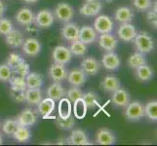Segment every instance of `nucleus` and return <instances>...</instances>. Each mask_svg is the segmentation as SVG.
I'll use <instances>...</instances> for the list:
<instances>
[{"mask_svg": "<svg viewBox=\"0 0 157 146\" xmlns=\"http://www.w3.org/2000/svg\"><path fill=\"white\" fill-rule=\"evenodd\" d=\"M102 4L101 0H86L81 6L79 13L84 17H95L101 11Z\"/></svg>", "mask_w": 157, "mask_h": 146, "instance_id": "39448f33", "label": "nucleus"}, {"mask_svg": "<svg viewBox=\"0 0 157 146\" xmlns=\"http://www.w3.org/2000/svg\"><path fill=\"white\" fill-rule=\"evenodd\" d=\"M37 107H38V113L43 118H50L53 111L55 110V100L50 97H46L44 99H42L37 104Z\"/></svg>", "mask_w": 157, "mask_h": 146, "instance_id": "b1692460", "label": "nucleus"}, {"mask_svg": "<svg viewBox=\"0 0 157 146\" xmlns=\"http://www.w3.org/2000/svg\"><path fill=\"white\" fill-rule=\"evenodd\" d=\"M98 37V33L96 32V30L94 29V28L89 25H84L82 28H80L79 29V37L78 39L83 42L84 44L89 45L94 43Z\"/></svg>", "mask_w": 157, "mask_h": 146, "instance_id": "4be33fe9", "label": "nucleus"}, {"mask_svg": "<svg viewBox=\"0 0 157 146\" xmlns=\"http://www.w3.org/2000/svg\"><path fill=\"white\" fill-rule=\"evenodd\" d=\"M12 72H14L15 74H17V75H20V76L25 77L26 75L30 72V67L29 66V63L26 62L25 61H24L21 63H20L17 67L14 68L12 70Z\"/></svg>", "mask_w": 157, "mask_h": 146, "instance_id": "79ce46f5", "label": "nucleus"}, {"mask_svg": "<svg viewBox=\"0 0 157 146\" xmlns=\"http://www.w3.org/2000/svg\"><path fill=\"white\" fill-rule=\"evenodd\" d=\"M144 116H147L151 121L157 120V101L150 100L144 106Z\"/></svg>", "mask_w": 157, "mask_h": 146, "instance_id": "c9c22d12", "label": "nucleus"}, {"mask_svg": "<svg viewBox=\"0 0 157 146\" xmlns=\"http://www.w3.org/2000/svg\"><path fill=\"white\" fill-rule=\"evenodd\" d=\"M114 18L118 23H120V24L131 23L134 18V14L132 12V10L129 7L121 6L116 10V12L114 14Z\"/></svg>", "mask_w": 157, "mask_h": 146, "instance_id": "bb28decb", "label": "nucleus"}, {"mask_svg": "<svg viewBox=\"0 0 157 146\" xmlns=\"http://www.w3.org/2000/svg\"><path fill=\"white\" fill-rule=\"evenodd\" d=\"M134 44L136 47L137 51L142 54H148L153 50L154 48V41L153 38L147 32H140L134 38Z\"/></svg>", "mask_w": 157, "mask_h": 146, "instance_id": "f257e3e1", "label": "nucleus"}, {"mask_svg": "<svg viewBox=\"0 0 157 146\" xmlns=\"http://www.w3.org/2000/svg\"><path fill=\"white\" fill-rule=\"evenodd\" d=\"M111 101L116 107L125 108L131 101V96L125 89L119 88L112 93Z\"/></svg>", "mask_w": 157, "mask_h": 146, "instance_id": "4468645a", "label": "nucleus"}, {"mask_svg": "<svg viewBox=\"0 0 157 146\" xmlns=\"http://www.w3.org/2000/svg\"><path fill=\"white\" fill-rule=\"evenodd\" d=\"M125 117L129 121H139L144 117V106L138 100L130 101L125 107Z\"/></svg>", "mask_w": 157, "mask_h": 146, "instance_id": "7ed1b4c3", "label": "nucleus"}, {"mask_svg": "<svg viewBox=\"0 0 157 146\" xmlns=\"http://www.w3.org/2000/svg\"><path fill=\"white\" fill-rule=\"evenodd\" d=\"M135 74H136V77L140 81L147 82V81H149L152 79L154 72H153V69L149 66H147V64H144V66L135 69Z\"/></svg>", "mask_w": 157, "mask_h": 146, "instance_id": "c85d7f7f", "label": "nucleus"}, {"mask_svg": "<svg viewBox=\"0 0 157 146\" xmlns=\"http://www.w3.org/2000/svg\"><path fill=\"white\" fill-rule=\"evenodd\" d=\"M73 103V114H74V117L79 119V120H82V119L85 118L86 114H87V109L88 107L86 105L85 101L83 100V99L81 97V99H78L77 100H75Z\"/></svg>", "mask_w": 157, "mask_h": 146, "instance_id": "473e14b6", "label": "nucleus"}, {"mask_svg": "<svg viewBox=\"0 0 157 146\" xmlns=\"http://www.w3.org/2000/svg\"><path fill=\"white\" fill-rule=\"evenodd\" d=\"M25 41L24 34L19 29H12L8 34L5 35V42L11 48H21Z\"/></svg>", "mask_w": 157, "mask_h": 146, "instance_id": "6ab92c4d", "label": "nucleus"}, {"mask_svg": "<svg viewBox=\"0 0 157 146\" xmlns=\"http://www.w3.org/2000/svg\"><path fill=\"white\" fill-rule=\"evenodd\" d=\"M101 87L106 93H113L117 89L121 88L120 80L113 75H107L101 82Z\"/></svg>", "mask_w": 157, "mask_h": 146, "instance_id": "393cba45", "label": "nucleus"}, {"mask_svg": "<svg viewBox=\"0 0 157 146\" xmlns=\"http://www.w3.org/2000/svg\"><path fill=\"white\" fill-rule=\"evenodd\" d=\"M121 64V59L119 58L117 54L112 52H106L101 58V66H104L106 70H110V71H114L118 69Z\"/></svg>", "mask_w": 157, "mask_h": 146, "instance_id": "9d476101", "label": "nucleus"}, {"mask_svg": "<svg viewBox=\"0 0 157 146\" xmlns=\"http://www.w3.org/2000/svg\"><path fill=\"white\" fill-rule=\"evenodd\" d=\"M17 23L21 25L28 26L34 23V14L29 8H21L15 16Z\"/></svg>", "mask_w": 157, "mask_h": 146, "instance_id": "412c9836", "label": "nucleus"}, {"mask_svg": "<svg viewBox=\"0 0 157 146\" xmlns=\"http://www.w3.org/2000/svg\"><path fill=\"white\" fill-rule=\"evenodd\" d=\"M18 126V122L16 119H7L2 124V131L7 136H12Z\"/></svg>", "mask_w": 157, "mask_h": 146, "instance_id": "4c0bfd02", "label": "nucleus"}, {"mask_svg": "<svg viewBox=\"0 0 157 146\" xmlns=\"http://www.w3.org/2000/svg\"><path fill=\"white\" fill-rule=\"evenodd\" d=\"M2 143H3V138L1 137V134H0V145H1Z\"/></svg>", "mask_w": 157, "mask_h": 146, "instance_id": "3c124183", "label": "nucleus"}, {"mask_svg": "<svg viewBox=\"0 0 157 146\" xmlns=\"http://www.w3.org/2000/svg\"><path fill=\"white\" fill-rule=\"evenodd\" d=\"M147 21H148V23L153 26V28H156V24H157V21H156V17H157V14L155 11L153 10H149L148 11V13L147 15Z\"/></svg>", "mask_w": 157, "mask_h": 146, "instance_id": "de8ad7c7", "label": "nucleus"}, {"mask_svg": "<svg viewBox=\"0 0 157 146\" xmlns=\"http://www.w3.org/2000/svg\"><path fill=\"white\" fill-rule=\"evenodd\" d=\"M42 99V91L40 88L30 89L28 88L25 92V101L31 106H35Z\"/></svg>", "mask_w": 157, "mask_h": 146, "instance_id": "a878e982", "label": "nucleus"}, {"mask_svg": "<svg viewBox=\"0 0 157 146\" xmlns=\"http://www.w3.org/2000/svg\"><path fill=\"white\" fill-rule=\"evenodd\" d=\"M82 99L85 101L87 107L91 108V109H93V108H95L99 104L98 103V95H97V94L94 93V92H87V93L83 94Z\"/></svg>", "mask_w": 157, "mask_h": 146, "instance_id": "58836bf2", "label": "nucleus"}, {"mask_svg": "<svg viewBox=\"0 0 157 146\" xmlns=\"http://www.w3.org/2000/svg\"><path fill=\"white\" fill-rule=\"evenodd\" d=\"M127 63H128L130 68L136 69L140 66H144V64H147V58H145V57H144V54H142L140 52H136L129 57Z\"/></svg>", "mask_w": 157, "mask_h": 146, "instance_id": "c756f323", "label": "nucleus"}, {"mask_svg": "<svg viewBox=\"0 0 157 146\" xmlns=\"http://www.w3.org/2000/svg\"><path fill=\"white\" fill-rule=\"evenodd\" d=\"M13 28H14L13 24L10 20L4 19V18L0 19V34L5 36L6 34H8Z\"/></svg>", "mask_w": 157, "mask_h": 146, "instance_id": "c03bdc74", "label": "nucleus"}, {"mask_svg": "<svg viewBox=\"0 0 157 146\" xmlns=\"http://www.w3.org/2000/svg\"><path fill=\"white\" fill-rule=\"evenodd\" d=\"M48 73H49L50 78L54 81V82L62 83L63 80L67 79L68 70L66 67V64L54 62L49 67V71H48Z\"/></svg>", "mask_w": 157, "mask_h": 146, "instance_id": "6e6552de", "label": "nucleus"}, {"mask_svg": "<svg viewBox=\"0 0 157 146\" xmlns=\"http://www.w3.org/2000/svg\"><path fill=\"white\" fill-rule=\"evenodd\" d=\"M118 45V41L111 33H102L99 36V46L105 52L114 51Z\"/></svg>", "mask_w": 157, "mask_h": 146, "instance_id": "a211bd4d", "label": "nucleus"}, {"mask_svg": "<svg viewBox=\"0 0 157 146\" xmlns=\"http://www.w3.org/2000/svg\"><path fill=\"white\" fill-rule=\"evenodd\" d=\"M54 15L50 10L43 9L34 15V23L40 28H49L54 24Z\"/></svg>", "mask_w": 157, "mask_h": 146, "instance_id": "423d86ee", "label": "nucleus"}, {"mask_svg": "<svg viewBox=\"0 0 157 146\" xmlns=\"http://www.w3.org/2000/svg\"><path fill=\"white\" fill-rule=\"evenodd\" d=\"M134 6L140 11H147L152 6L151 0H133Z\"/></svg>", "mask_w": 157, "mask_h": 146, "instance_id": "a18cd8bd", "label": "nucleus"}, {"mask_svg": "<svg viewBox=\"0 0 157 146\" xmlns=\"http://www.w3.org/2000/svg\"><path fill=\"white\" fill-rule=\"evenodd\" d=\"M25 61L24 58L21 57V55L17 53H11L10 55L7 58V61H6V64L11 68V69H14L16 68L20 63H21Z\"/></svg>", "mask_w": 157, "mask_h": 146, "instance_id": "ea45409f", "label": "nucleus"}, {"mask_svg": "<svg viewBox=\"0 0 157 146\" xmlns=\"http://www.w3.org/2000/svg\"><path fill=\"white\" fill-rule=\"evenodd\" d=\"M79 29L80 28L75 24L71 23V21H68L64 25L61 29V35L62 37L67 41L72 42L74 40H77L79 37Z\"/></svg>", "mask_w": 157, "mask_h": 146, "instance_id": "f8f14e48", "label": "nucleus"}, {"mask_svg": "<svg viewBox=\"0 0 157 146\" xmlns=\"http://www.w3.org/2000/svg\"><path fill=\"white\" fill-rule=\"evenodd\" d=\"M24 2L25 3H29V4H33V3H36L38 0H23Z\"/></svg>", "mask_w": 157, "mask_h": 146, "instance_id": "8fccbe9b", "label": "nucleus"}, {"mask_svg": "<svg viewBox=\"0 0 157 146\" xmlns=\"http://www.w3.org/2000/svg\"><path fill=\"white\" fill-rule=\"evenodd\" d=\"M12 136H13L14 139H16L17 141H19L21 143H25V142H28L30 140L31 133L29 129V128L18 126Z\"/></svg>", "mask_w": 157, "mask_h": 146, "instance_id": "2f4dec72", "label": "nucleus"}, {"mask_svg": "<svg viewBox=\"0 0 157 146\" xmlns=\"http://www.w3.org/2000/svg\"><path fill=\"white\" fill-rule=\"evenodd\" d=\"M67 143L71 145H89L91 144L89 138L83 129H73L69 137L67 138Z\"/></svg>", "mask_w": 157, "mask_h": 146, "instance_id": "f3484780", "label": "nucleus"}, {"mask_svg": "<svg viewBox=\"0 0 157 146\" xmlns=\"http://www.w3.org/2000/svg\"><path fill=\"white\" fill-rule=\"evenodd\" d=\"M54 18L58 20L61 23H68L72 20L74 16V9L71 5L66 2H61L57 5V7L54 10Z\"/></svg>", "mask_w": 157, "mask_h": 146, "instance_id": "f03ea898", "label": "nucleus"}, {"mask_svg": "<svg viewBox=\"0 0 157 146\" xmlns=\"http://www.w3.org/2000/svg\"><path fill=\"white\" fill-rule=\"evenodd\" d=\"M56 119V124L57 126L63 131H69L72 129L73 127L75 126V119L71 116H69L68 118L62 119V118H55Z\"/></svg>", "mask_w": 157, "mask_h": 146, "instance_id": "e433bc0d", "label": "nucleus"}, {"mask_svg": "<svg viewBox=\"0 0 157 146\" xmlns=\"http://www.w3.org/2000/svg\"><path fill=\"white\" fill-rule=\"evenodd\" d=\"M137 29L131 23H123L120 24L117 30V35L119 39L125 42H131L137 35Z\"/></svg>", "mask_w": 157, "mask_h": 146, "instance_id": "9b49d317", "label": "nucleus"}, {"mask_svg": "<svg viewBox=\"0 0 157 146\" xmlns=\"http://www.w3.org/2000/svg\"><path fill=\"white\" fill-rule=\"evenodd\" d=\"M67 79L71 86H74V87H82L86 82L87 75L85 74V72L81 68H73L67 73Z\"/></svg>", "mask_w": 157, "mask_h": 146, "instance_id": "dca6fc26", "label": "nucleus"}, {"mask_svg": "<svg viewBox=\"0 0 157 146\" xmlns=\"http://www.w3.org/2000/svg\"><path fill=\"white\" fill-rule=\"evenodd\" d=\"M8 82L10 83L11 86V90L12 91H19V92H25L28 87H26V83H25V77L20 76H11Z\"/></svg>", "mask_w": 157, "mask_h": 146, "instance_id": "f704fd0d", "label": "nucleus"}, {"mask_svg": "<svg viewBox=\"0 0 157 146\" xmlns=\"http://www.w3.org/2000/svg\"><path fill=\"white\" fill-rule=\"evenodd\" d=\"M26 87L30 89L41 88L43 85V77L42 75L36 72H29L25 76Z\"/></svg>", "mask_w": 157, "mask_h": 146, "instance_id": "7c9ffc66", "label": "nucleus"}, {"mask_svg": "<svg viewBox=\"0 0 157 146\" xmlns=\"http://www.w3.org/2000/svg\"><path fill=\"white\" fill-rule=\"evenodd\" d=\"M72 55L70 53L69 49L66 46L59 45L54 48L52 52V58L54 62L57 63H62V64H67L70 61H71Z\"/></svg>", "mask_w": 157, "mask_h": 146, "instance_id": "1a4fd4ad", "label": "nucleus"}, {"mask_svg": "<svg viewBox=\"0 0 157 146\" xmlns=\"http://www.w3.org/2000/svg\"><path fill=\"white\" fill-rule=\"evenodd\" d=\"M113 24L112 20L106 15H100L96 18L94 21V29L97 33H111L113 30Z\"/></svg>", "mask_w": 157, "mask_h": 146, "instance_id": "20e7f679", "label": "nucleus"}, {"mask_svg": "<svg viewBox=\"0 0 157 146\" xmlns=\"http://www.w3.org/2000/svg\"><path fill=\"white\" fill-rule=\"evenodd\" d=\"M72 112V106H71V101H70L67 97H63L59 100V106H58V113L59 117L62 119L68 118L71 116Z\"/></svg>", "mask_w": 157, "mask_h": 146, "instance_id": "cd10ccee", "label": "nucleus"}, {"mask_svg": "<svg viewBox=\"0 0 157 146\" xmlns=\"http://www.w3.org/2000/svg\"><path fill=\"white\" fill-rule=\"evenodd\" d=\"M5 11H6V5H5V3L3 1L0 0V19L3 18Z\"/></svg>", "mask_w": 157, "mask_h": 146, "instance_id": "09e8293b", "label": "nucleus"}, {"mask_svg": "<svg viewBox=\"0 0 157 146\" xmlns=\"http://www.w3.org/2000/svg\"><path fill=\"white\" fill-rule=\"evenodd\" d=\"M16 120L19 126L29 128L33 126L37 121V112L31 108H25L20 113Z\"/></svg>", "mask_w": 157, "mask_h": 146, "instance_id": "0eeeda50", "label": "nucleus"}, {"mask_svg": "<svg viewBox=\"0 0 157 146\" xmlns=\"http://www.w3.org/2000/svg\"><path fill=\"white\" fill-rule=\"evenodd\" d=\"M67 95V91L63 88V86L59 82H54L48 87L46 91L47 97L54 99L55 101H59L61 99Z\"/></svg>", "mask_w": 157, "mask_h": 146, "instance_id": "5701e85b", "label": "nucleus"}, {"mask_svg": "<svg viewBox=\"0 0 157 146\" xmlns=\"http://www.w3.org/2000/svg\"><path fill=\"white\" fill-rule=\"evenodd\" d=\"M12 69L6 63L0 64V81L1 82H8L12 76Z\"/></svg>", "mask_w": 157, "mask_h": 146, "instance_id": "37998d69", "label": "nucleus"}, {"mask_svg": "<svg viewBox=\"0 0 157 146\" xmlns=\"http://www.w3.org/2000/svg\"><path fill=\"white\" fill-rule=\"evenodd\" d=\"M68 49L71 55L75 57H83L87 53V45L81 42L79 39L70 42V46Z\"/></svg>", "mask_w": 157, "mask_h": 146, "instance_id": "72a5a7b5", "label": "nucleus"}, {"mask_svg": "<svg viewBox=\"0 0 157 146\" xmlns=\"http://www.w3.org/2000/svg\"><path fill=\"white\" fill-rule=\"evenodd\" d=\"M25 92H19V91H12L11 90L10 94H11V96L13 97V99L16 102H24L25 101Z\"/></svg>", "mask_w": 157, "mask_h": 146, "instance_id": "49530a36", "label": "nucleus"}, {"mask_svg": "<svg viewBox=\"0 0 157 146\" xmlns=\"http://www.w3.org/2000/svg\"><path fill=\"white\" fill-rule=\"evenodd\" d=\"M96 142L100 145H112L115 144L116 137L110 129L102 128L96 134Z\"/></svg>", "mask_w": 157, "mask_h": 146, "instance_id": "aec40b11", "label": "nucleus"}, {"mask_svg": "<svg viewBox=\"0 0 157 146\" xmlns=\"http://www.w3.org/2000/svg\"><path fill=\"white\" fill-rule=\"evenodd\" d=\"M21 48H23L25 55L29 57H35L41 52V43L36 38H28L25 39Z\"/></svg>", "mask_w": 157, "mask_h": 146, "instance_id": "2eb2a0df", "label": "nucleus"}, {"mask_svg": "<svg viewBox=\"0 0 157 146\" xmlns=\"http://www.w3.org/2000/svg\"><path fill=\"white\" fill-rule=\"evenodd\" d=\"M67 99L71 101L74 102L75 100H77L78 99H81L83 96V92L79 89V87H74V86H71V88H69L68 91L67 92Z\"/></svg>", "mask_w": 157, "mask_h": 146, "instance_id": "a19ab883", "label": "nucleus"}, {"mask_svg": "<svg viewBox=\"0 0 157 146\" xmlns=\"http://www.w3.org/2000/svg\"><path fill=\"white\" fill-rule=\"evenodd\" d=\"M101 64L98 59L92 57L85 58L81 62V69L85 72L86 75H90V76L98 74L101 69Z\"/></svg>", "mask_w": 157, "mask_h": 146, "instance_id": "ddd939ff", "label": "nucleus"}]
</instances>
